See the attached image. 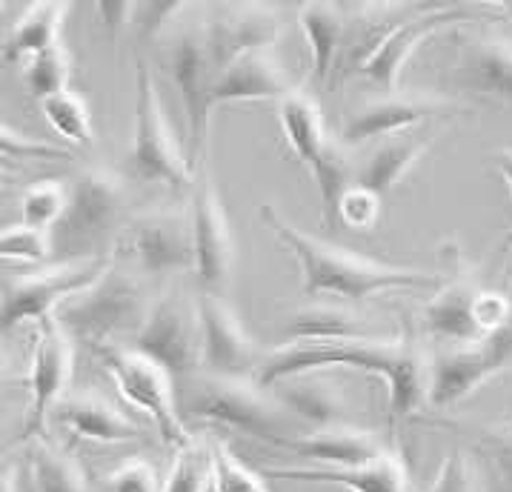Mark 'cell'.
<instances>
[{"instance_id": "cell-17", "label": "cell", "mask_w": 512, "mask_h": 492, "mask_svg": "<svg viewBox=\"0 0 512 492\" xmlns=\"http://www.w3.org/2000/svg\"><path fill=\"white\" fill-rule=\"evenodd\" d=\"M204 38L215 69L221 72L226 63L246 52L272 49L281 38V18L272 6L261 3H229L215 6L204 18Z\"/></svg>"}, {"instance_id": "cell-18", "label": "cell", "mask_w": 512, "mask_h": 492, "mask_svg": "<svg viewBox=\"0 0 512 492\" xmlns=\"http://www.w3.org/2000/svg\"><path fill=\"white\" fill-rule=\"evenodd\" d=\"M478 292L481 287L472 269L455 255V269L450 272V278L438 284L435 298L424 307V327L441 347H467L481 341V332L472 318Z\"/></svg>"}, {"instance_id": "cell-38", "label": "cell", "mask_w": 512, "mask_h": 492, "mask_svg": "<svg viewBox=\"0 0 512 492\" xmlns=\"http://www.w3.org/2000/svg\"><path fill=\"white\" fill-rule=\"evenodd\" d=\"M424 492H484L481 487V475L478 467L470 458V452L450 450V455L441 461L438 475L432 478V484Z\"/></svg>"}, {"instance_id": "cell-49", "label": "cell", "mask_w": 512, "mask_h": 492, "mask_svg": "<svg viewBox=\"0 0 512 492\" xmlns=\"http://www.w3.org/2000/svg\"><path fill=\"white\" fill-rule=\"evenodd\" d=\"M0 12H3V6H0Z\"/></svg>"}, {"instance_id": "cell-28", "label": "cell", "mask_w": 512, "mask_h": 492, "mask_svg": "<svg viewBox=\"0 0 512 492\" xmlns=\"http://www.w3.org/2000/svg\"><path fill=\"white\" fill-rule=\"evenodd\" d=\"M278 123L295 158L304 166L315 164L329 141L318 101L309 92H289L284 101H278Z\"/></svg>"}, {"instance_id": "cell-32", "label": "cell", "mask_w": 512, "mask_h": 492, "mask_svg": "<svg viewBox=\"0 0 512 492\" xmlns=\"http://www.w3.org/2000/svg\"><path fill=\"white\" fill-rule=\"evenodd\" d=\"M212 487V441L189 438L175 447V461L164 481V492H209Z\"/></svg>"}, {"instance_id": "cell-25", "label": "cell", "mask_w": 512, "mask_h": 492, "mask_svg": "<svg viewBox=\"0 0 512 492\" xmlns=\"http://www.w3.org/2000/svg\"><path fill=\"white\" fill-rule=\"evenodd\" d=\"M458 83L484 98L512 103V38L481 35L461 49Z\"/></svg>"}, {"instance_id": "cell-42", "label": "cell", "mask_w": 512, "mask_h": 492, "mask_svg": "<svg viewBox=\"0 0 512 492\" xmlns=\"http://www.w3.org/2000/svg\"><path fill=\"white\" fill-rule=\"evenodd\" d=\"M69 152L55 144L26 138L21 132L0 123V161H66Z\"/></svg>"}, {"instance_id": "cell-1", "label": "cell", "mask_w": 512, "mask_h": 492, "mask_svg": "<svg viewBox=\"0 0 512 492\" xmlns=\"http://www.w3.org/2000/svg\"><path fill=\"white\" fill-rule=\"evenodd\" d=\"M329 367L364 369L387 384L390 424L407 421L427 407L430 384V355L415 335L395 338H352V341H295L269 352L255 372L261 390L275 387L289 375L324 372Z\"/></svg>"}, {"instance_id": "cell-11", "label": "cell", "mask_w": 512, "mask_h": 492, "mask_svg": "<svg viewBox=\"0 0 512 492\" xmlns=\"http://www.w3.org/2000/svg\"><path fill=\"white\" fill-rule=\"evenodd\" d=\"M121 249L144 275L164 278L195 267L189 212L155 206L135 215L123 229Z\"/></svg>"}, {"instance_id": "cell-20", "label": "cell", "mask_w": 512, "mask_h": 492, "mask_svg": "<svg viewBox=\"0 0 512 492\" xmlns=\"http://www.w3.org/2000/svg\"><path fill=\"white\" fill-rule=\"evenodd\" d=\"M438 135H441V123L435 121L378 141L367 158L355 166V184L375 192L378 198L390 195L427 155V149L435 144Z\"/></svg>"}, {"instance_id": "cell-30", "label": "cell", "mask_w": 512, "mask_h": 492, "mask_svg": "<svg viewBox=\"0 0 512 492\" xmlns=\"http://www.w3.org/2000/svg\"><path fill=\"white\" fill-rule=\"evenodd\" d=\"M26 478L35 492H89L81 464L46 438L32 441Z\"/></svg>"}, {"instance_id": "cell-23", "label": "cell", "mask_w": 512, "mask_h": 492, "mask_svg": "<svg viewBox=\"0 0 512 492\" xmlns=\"http://www.w3.org/2000/svg\"><path fill=\"white\" fill-rule=\"evenodd\" d=\"M52 418L75 438L95 444H123L141 438V427L98 392H66L52 410Z\"/></svg>"}, {"instance_id": "cell-2", "label": "cell", "mask_w": 512, "mask_h": 492, "mask_svg": "<svg viewBox=\"0 0 512 492\" xmlns=\"http://www.w3.org/2000/svg\"><path fill=\"white\" fill-rule=\"evenodd\" d=\"M261 218L272 229V235L287 246L301 267V289L307 298H335L349 304H364L375 295L395 289L438 287V278L430 272L381 264L364 255H355L344 246L321 241L315 235L292 226L272 204L261 206Z\"/></svg>"}, {"instance_id": "cell-29", "label": "cell", "mask_w": 512, "mask_h": 492, "mask_svg": "<svg viewBox=\"0 0 512 492\" xmlns=\"http://www.w3.org/2000/svg\"><path fill=\"white\" fill-rule=\"evenodd\" d=\"M69 15L66 3H35L23 12L18 23L9 32V41L3 49L6 61H29L46 52L49 46L61 43L63 21Z\"/></svg>"}, {"instance_id": "cell-40", "label": "cell", "mask_w": 512, "mask_h": 492, "mask_svg": "<svg viewBox=\"0 0 512 492\" xmlns=\"http://www.w3.org/2000/svg\"><path fill=\"white\" fill-rule=\"evenodd\" d=\"M475 447L490 464L498 492H512V432L481 430L475 438Z\"/></svg>"}, {"instance_id": "cell-4", "label": "cell", "mask_w": 512, "mask_h": 492, "mask_svg": "<svg viewBox=\"0 0 512 492\" xmlns=\"http://www.w3.org/2000/svg\"><path fill=\"white\" fill-rule=\"evenodd\" d=\"M186 410L198 421L238 432L246 438H258L264 444H275L278 438L298 435L292 432L298 424L289 418L287 410L275 401V395L261 390L255 381L195 375Z\"/></svg>"}, {"instance_id": "cell-46", "label": "cell", "mask_w": 512, "mask_h": 492, "mask_svg": "<svg viewBox=\"0 0 512 492\" xmlns=\"http://www.w3.org/2000/svg\"><path fill=\"white\" fill-rule=\"evenodd\" d=\"M9 384H12V364H9L6 352L0 349V392L6 390Z\"/></svg>"}, {"instance_id": "cell-22", "label": "cell", "mask_w": 512, "mask_h": 492, "mask_svg": "<svg viewBox=\"0 0 512 492\" xmlns=\"http://www.w3.org/2000/svg\"><path fill=\"white\" fill-rule=\"evenodd\" d=\"M275 401L287 410V415L301 427L307 424L309 430H327L347 424V398L338 381L327 378L324 372H304V375H289L278 381L275 387Z\"/></svg>"}, {"instance_id": "cell-21", "label": "cell", "mask_w": 512, "mask_h": 492, "mask_svg": "<svg viewBox=\"0 0 512 492\" xmlns=\"http://www.w3.org/2000/svg\"><path fill=\"white\" fill-rule=\"evenodd\" d=\"M267 478L338 484L349 492H410V472L398 452L384 450L361 467H267Z\"/></svg>"}, {"instance_id": "cell-36", "label": "cell", "mask_w": 512, "mask_h": 492, "mask_svg": "<svg viewBox=\"0 0 512 492\" xmlns=\"http://www.w3.org/2000/svg\"><path fill=\"white\" fill-rule=\"evenodd\" d=\"M52 255V235L38 232L29 226L15 224L0 229V261L3 264H23V267H41Z\"/></svg>"}, {"instance_id": "cell-12", "label": "cell", "mask_w": 512, "mask_h": 492, "mask_svg": "<svg viewBox=\"0 0 512 492\" xmlns=\"http://www.w3.org/2000/svg\"><path fill=\"white\" fill-rule=\"evenodd\" d=\"M75 369V344L61 329V324L52 318H43L35 324V344L29 358V375H26V390H29V407L23 418L21 441L43 438L46 421L52 410L58 407Z\"/></svg>"}, {"instance_id": "cell-44", "label": "cell", "mask_w": 512, "mask_h": 492, "mask_svg": "<svg viewBox=\"0 0 512 492\" xmlns=\"http://www.w3.org/2000/svg\"><path fill=\"white\" fill-rule=\"evenodd\" d=\"M492 166L501 172V178H504V184L510 189L512 195V149L510 146H501V149H495L492 152Z\"/></svg>"}, {"instance_id": "cell-47", "label": "cell", "mask_w": 512, "mask_h": 492, "mask_svg": "<svg viewBox=\"0 0 512 492\" xmlns=\"http://www.w3.org/2000/svg\"><path fill=\"white\" fill-rule=\"evenodd\" d=\"M21 492H35L32 490V484H29V478H26V472L21 475Z\"/></svg>"}, {"instance_id": "cell-15", "label": "cell", "mask_w": 512, "mask_h": 492, "mask_svg": "<svg viewBox=\"0 0 512 492\" xmlns=\"http://www.w3.org/2000/svg\"><path fill=\"white\" fill-rule=\"evenodd\" d=\"M195 307H198L204 375L252 381L264 358L241 324L238 312L215 292H204Z\"/></svg>"}, {"instance_id": "cell-5", "label": "cell", "mask_w": 512, "mask_h": 492, "mask_svg": "<svg viewBox=\"0 0 512 492\" xmlns=\"http://www.w3.org/2000/svg\"><path fill=\"white\" fill-rule=\"evenodd\" d=\"M129 175L141 184H158L169 189H186L192 184V166L166 121L164 103L155 78L144 61L135 75V132L129 149Z\"/></svg>"}, {"instance_id": "cell-13", "label": "cell", "mask_w": 512, "mask_h": 492, "mask_svg": "<svg viewBox=\"0 0 512 492\" xmlns=\"http://www.w3.org/2000/svg\"><path fill=\"white\" fill-rule=\"evenodd\" d=\"M455 109H458L455 101L432 95V92H401V89L381 92L349 112L344 129L338 135V144L344 149L378 144L390 135H401L415 126L441 121Z\"/></svg>"}, {"instance_id": "cell-27", "label": "cell", "mask_w": 512, "mask_h": 492, "mask_svg": "<svg viewBox=\"0 0 512 492\" xmlns=\"http://www.w3.org/2000/svg\"><path fill=\"white\" fill-rule=\"evenodd\" d=\"M289 344L295 341H352V338H375L378 332L361 315L332 304H309L295 309L284 324Z\"/></svg>"}, {"instance_id": "cell-50", "label": "cell", "mask_w": 512, "mask_h": 492, "mask_svg": "<svg viewBox=\"0 0 512 492\" xmlns=\"http://www.w3.org/2000/svg\"><path fill=\"white\" fill-rule=\"evenodd\" d=\"M507 432H512V430H507Z\"/></svg>"}, {"instance_id": "cell-48", "label": "cell", "mask_w": 512, "mask_h": 492, "mask_svg": "<svg viewBox=\"0 0 512 492\" xmlns=\"http://www.w3.org/2000/svg\"><path fill=\"white\" fill-rule=\"evenodd\" d=\"M6 184H9V172H6V169L0 166V189H3Z\"/></svg>"}, {"instance_id": "cell-9", "label": "cell", "mask_w": 512, "mask_h": 492, "mask_svg": "<svg viewBox=\"0 0 512 492\" xmlns=\"http://www.w3.org/2000/svg\"><path fill=\"white\" fill-rule=\"evenodd\" d=\"M129 347L155 361L172 381L195 378L201 369L198 307L181 295H166L155 301Z\"/></svg>"}, {"instance_id": "cell-33", "label": "cell", "mask_w": 512, "mask_h": 492, "mask_svg": "<svg viewBox=\"0 0 512 492\" xmlns=\"http://www.w3.org/2000/svg\"><path fill=\"white\" fill-rule=\"evenodd\" d=\"M69 81H72V55L63 43H55L41 55L23 61V83L38 103L66 92Z\"/></svg>"}, {"instance_id": "cell-14", "label": "cell", "mask_w": 512, "mask_h": 492, "mask_svg": "<svg viewBox=\"0 0 512 492\" xmlns=\"http://www.w3.org/2000/svg\"><path fill=\"white\" fill-rule=\"evenodd\" d=\"M66 192V212L55 226L63 246L95 244L121 221L126 184L118 172L106 166H86L72 184H66Z\"/></svg>"}, {"instance_id": "cell-16", "label": "cell", "mask_w": 512, "mask_h": 492, "mask_svg": "<svg viewBox=\"0 0 512 492\" xmlns=\"http://www.w3.org/2000/svg\"><path fill=\"white\" fill-rule=\"evenodd\" d=\"M464 18H467V12L461 6H427L407 21L395 23L369 49L367 58H361V66H358L361 75L369 83H375L381 92H395L398 81H401V72L415 55V49L427 38H432L438 29L464 21Z\"/></svg>"}, {"instance_id": "cell-41", "label": "cell", "mask_w": 512, "mask_h": 492, "mask_svg": "<svg viewBox=\"0 0 512 492\" xmlns=\"http://www.w3.org/2000/svg\"><path fill=\"white\" fill-rule=\"evenodd\" d=\"M109 492H164V481L146 458H126L115 470L106 475Z\"/></svg>"}, {"instance_id": "cell-7", "label": "cell", "mask_w": 512, "mask_h": 492, "mask_svg": "<svg viewBox=\"0 0 512 492\" xmlns=\"http://www.w3.org/2000/svg\"><path fill=\"white\" fill-rule=\"evenodd\" d=\"M95 355H98L101 367L106 369V375L115 381L123 401H129L135 410L149 415V421L158 427L166 444L181 447L192 438V432L186 430L181 410L175 404V381L155 361H149L146 355L135 352L132 347H121V344L95 347Z\"/></svg>"}, {"instance_id": "cell-39", "label": "cell", "mask_w": 512, "mask_h": 492, "mask_svg": "<svg viewBox=\"0 0 512 492\" xmlns=\"http://www.w3.org/2000/svg\"><path fill=\"white\" fill-rule=\"evenodd\" d=\"M378 218H381V198L358 184L349 186L347 192L338 198L335 215H332V221H341V224H347L349 229H358V232H369L378 224Z\"/></svg>"}, {"instance_id": "cell-43", "label": "cell", "mask_w": 512, "mask_h": 492, "mask_svg": "<svg viewBox=\"0 0 512 492\" xmlns=\"http://www.w3.org/2000/svg\"><path fill=\"white\" fill-rule=\"evenodd\" d=\"M98 12H101L103 21H106V29L115 38L126 23H132L129 18L135 15V6L132 3H103V6H98Z\"/></svg>"}, {"instance_id": "cell-35", "label": "cell", "mask_w": 512, "mask_h": 492, "mask_svg": "<svg viewBox=\"0 0 512 492\" xmlns=\"http://www.w3.org/2000/svg\"><path fill=\"white\" fill-rule=\"evenodd\" d=\"M66 195L69 192L63 181H38L26 186L21 195V224L52 235L66 212Z\"/></svg>"}, {"instance_id": "cell-24", "label": "cell", "mask_w": 512, "mask_h": 492, "mask_svg": "<svg viewBox=\"0 0 512 492\" xmlns=\"http://www.w3.org/2000/svg\"><path fill=\"white\" fill-rule=\"evenodd\" d=\"M272 447L292 452L298 458H309L321 467H361L387 450L372 432L349 427V424L287 435V438H278Z\"/></svg>"}, {"instance_id": "cell-10", "label": "cell", "mask_w": 512, "mask_h": 492, "mask_svg": "<svg viewBox=\"0 0 512 492\" xmlns=\"http://www.w3.org/2000/svg\"><path fill=\"white\" fill-rule=\"evenodd\" d=\"M192 252H195V275L204 284L206 292H221L229 284V275L235 267V238L229 229V218L221 204L215 178L206 166V158L192 166Z\"/></svg>"}, {"instance_id": "cell-31", "label": "cell", "mask_w": 512, "mask_h": 492, "mask_svg": "<svg viewBox=\"0 0 512 492\" xmlns=\"http://www.w3.org/2000/svg\"><path fill=\"white\" fill-rule=\"evenodd\" d=\"M41 112L63 144L75 146V149H92L95 146L92 112L78 92L66 89L61 95L46 98V101H41Z\"/></svg>"}, {"instance_id": "cell-37", "label": "cell", "mask_w": 512, "mask_h": 492, "mask_svg": "<svg viewBox=\"0 0 512 492\" xmlns=\"http://www.w3.org/2000/svg\"><path fill=\"white\" fill-rule=\"evenodd\" d=\"M212 490L215 492H269L264 478L249 470L244 461L229 450V444L212 441Z\"/></svg>"}, {"instance_id": "cell-19", "label": "cell", "mask_w": 512, "mask_h": 492, "mask_svg": "<svg viewBox=\"0 0 512 492\" xmlns=\"http://www.w3.org/2000/svg\"><path fill=\"white\" fill-rule=\"evenodd\" d=\"M295 86L289 81L284 63L275 58L272 49L246 52L218 72L212 86V109L224 103L252 101H284Z\"/></svg>"}, {"instance_id": "cell-26", "label": "cell", "mask_w": 512, "mask_h": 492, "mask_svg": "<svg viewBox=\"0 0 512 492\" xmlns=\"http://www.w3.org/2000/svg\"><path fill=\"white\" fill-rule=\"evenodd\" d=\"M298 23L309 43L312 78L318 86H324L341 55V46L347 41L349 9L335 3H307L298 9Z\"/></svg>"}, {"instance_id": "cell-45", "label": "cell", "mask_w": 512, "mask_h": 492, "mask_svg": "<svg viewBox=\"0 0 512 492\" xmlns=\"http://www.w3.org/2000/svg\"><path fill=\"white\" fill-rule=\"evenodd\" d=\"M15 484H18V467L3 461L0 464V492H15Z\"/></svg>"}, {"instance_id": "cell-6", "label": "cell", "mask_w": 512, "mask_h": 492, "mask_svg": "<svg viewBox=\"0 0 512 492\" xmlns=\"http://www.w3.org/2000/svg\"><path fill=\"white\" fill-rule=\"evenodd\" d=\"M112 261L115 252L83 255L12 278L9 284H3L0 292V332H9L21 324H41L43 318H52L61 304L75 298L86 287H92Z\"/></svg>"}, {"instance_id": "cell-3", "label": "cell", "mask_w": 512, "mask_h": 492, "mask_svg": "<svg viewBox=\"0 0 512 492\" xmlns=\"http://www.w3.org/2000/svg\"><path fill=\"white\" fill-rule=\"evenodd\" d=\"M149 309L152 304L146 284L135 272L118 267L115 255V261L92 287L58 307L55 321L72 338V344L81 341L95 349L103 344H121L123 338L132 341L144 327Z\"/></svg>"}, {"instance_id": "cell-34", "label": "cell", "mask_w": 512, "mask_h": 492, "mask_svg": "<svg viewBox=\"0 0 512 492\" xmlns=\"http://www.w3.org/2000/svg\"><path fill=\"white\" fill-rule=\"evenodd\" d=\"M318 192H321V204H324V218L332 221L335 215V204L338 198L347 192L349 186L355 184V164L349 158V149L338 144V141H327L324 152L318 155V161L309 166Z\"/></svg>"}, {"instance_id": "cell-8", "label": "cell", "mask_w": 512, "mask_h": 492, "mask_svg": "<svg viewBox=\"0 0 512 492\" xmlns=\"http://www.w3.org/2000/svg\"><path fill=\"white\" fill-rule=\"evenodd\" d=\"M164 63L169 78L178 86L181 103H184L186 135H189L186 161H189V166H195L204 158L209 118H212V86L218 78V69L212 63L204 38V18L186 23L169 35Z\"/></svg>"}]
</instances>
